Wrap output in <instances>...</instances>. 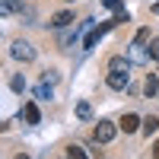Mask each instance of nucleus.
<instances>
[{"instance_id":"obj_1","label":"nucleus","mask_w":159,"mask_h":159,"mask_svg":"<svg viewBox=\"0 0 159 159\" xmlns=\"http://www.w3.org/2000/svg\"><path fill=\"white\" fill-rule=\"evenodd\" d=\"M115 134H118V124H111V121H99L96 127H92V140L96 143H111Z\"/></svg>"},{"instance_id":"obj_2","label":"nucleus","mask_w":159,"mask_h":159,"mask_svg":"<svg viewBox=\"0 0 159 159\" xmlns=\"http://www.w3.org/2000/svg\"><path fill=\"white\" fill-rule=\"evenodd\" d=\"M10 54L16 57V61H22V64H29V61L35 57V48H32L29 42H22V38H16V42L10 45Z\"/></svg>"},{"instance_id":"obj_3","label":"nucleus","mask_w":159,"mask_h":159,"mask_svg":"<svg viewBox=\"0 0 159 159\" xmlns=\"http://www.w3.org/2000/svg\"><path fill=\"white\" fill-rule=\"evenodd\" d=\"M76 22V16H73V13L70 10H61V13H54V16H51V29H67V25H73Z\"/></svg>"},{"instance_id":"obj_4","label":"nucleus","mask_w":159,"mask_h":159,"mask_svg":"<svg viewBox=\"0 0 159 159\" xmlns=\"http://www.w3.org/2000/svg\"><path fill=\"white\" fill-rule=\"evenodd\" d=\"M105 83H108V89H124V86L130 83V73H111V70H108Z\"/></svg>"},{"instance_id":"obj_5","label":"nucleus","mask_w":159,"mask_h":159,"mask_svg":"<svg viewBox=\"0 0 159 159\" xmlns=\"http://www.w3.org/2000/svg\"><path fill=\"white\" fill-rule=\"evenodd\" d=\"M143 92H147V99H156L159 96V76L153 70L147 73V80H143Z\"/></svg>"},{"instance_id":"obj_6","label":"nucleus","mask_w":159,"mask_h":159,"mask_svg":"<svg viewBox=\"0 0 159 159\" xmlns=\"http://www.w3.org/2000/svg\"><path fill=\"white\" fill-rule=\"evenodd\" d=\"M118 127H121L124 134H134V130H140V127H143V121H140L137 115H124V118H121V124H118Z\"/></svg>"},{"instance_id":"obj_7","label":"nucleus","mask_w":159,"mask_h":159,"mask_svg":"<svg viewBox=\"0 0 159 159\" xmlns=\"http://www.w3.org/2000/svg\"><path fill=\"white\" fill-rule=\"evenodd\" d=\"M22 118H25V124H38V121H42L38 105H35V102H25V105H22Z\"/></svg>"},{"instance_id":"obj_8","label":"nucleus","mask_w":159,"mask_h":159,"mask_svg":"<svg viewBox=\"0 0 159 159\" xmlns=\"http://www.w3.org/2000/svg\"><path fill=\"white\" fill-rule=\"evenodd\" d=\"M108 70H111V73H130V61L118 54V57H111V61H108Z\"/></svg>"},{"instance_id":"obj_9","label":"nucleus","mask_w":159,"mask_h":159,"mask_svg":"<svg viewBox=\"0 0 159 159\" xmlns=\"http://www.w3.org/2000/svg\"><path fill=\"white\" fill-rule=\"evenodd\" d=\"M156 130H159V118H156V115H150L147 121H143V134L150 137V134H156Z\"/></svg>"},{"instance_id":"obj_10","label":"nucleus","mask_w":159,"mask_h":159,"mask_svg":"<svg viewBox=\"0 0 159 159\" xmlns=\"http://www.w3.org/2000/svg\"><path fill=\"white\" fill-rule=\"evenodd\" d=\"M76 118L89 121V118H92V105H89V102H80V105H76Z\"/></svg>"},{"instance_id":"obj_11","label":"nucleus","mask_w":159,"mask_h":159,"mask_svg":"<svg viewBox=\"0 0 159 159\" xmlns=\"http://www.w3.org/2000/svg\"><path fill=\"white\" fill-rule=\"evenodd\" d=\"M99 38H102V29H92V32L83 38V48H96V42H99Z\"/></svg>"},{"instance_id":"obj_12","label":"nucleus","mask_w":159,"mask_h":159,"mask_svg":"<svg viewBox=\"0 0 159 159\" xmlns=\"http://www.w3.org/2000/svg\"><path fill=\"white\" fill-rule=\"evenodd\" d=\"M67 159H89L83 153V147H67Z\"/></svg>"},{"instance_id":"obj_13","label":"nucleus","mask_w":159,"mask_h":159,"mask_svg":"<svg viewBox=\"0 0 159 159\" xmlns=\"http://www.w3.org/2000/svg\"><path fill=\"white\" fill-rule=\"evenodd\" d=\"M147 42H150V29H140V32L134 35V45L140 48V45H147Z\"/></svg>"},{"instance_id":"obj_14","label":"nucleus","mask_w":159,"mask_h":159,"mask_svg":"<svg viewBox=\"0 0 159 159\" xmlns=\"http://www.w3.org/2000/svg\"><path fill=\"white\" fill-rule=\"evenodd\" d=\"M150 57L159 64V38H150Z\"/></svg>"},{"instance_id":"obj_15","label":"nucleus","mask_w":159,"mask_h":159,"mask_svg":"<svg viewBox=\"0 0 159 159\" xmlns=\"http://www.w3.org/2000/svg\"><path fill=\"white\" fill-rule=\"evenodd\" d=\"M10 86L16 89V92H22V89H25V76H13V80H10Z\"/></svg>"},{"instance_id":"obj_16","label":"nucleus","mask_w":159,"mask_h":159,"mask_svg":"<svg viewBox=\"0 0 159 159\" xmlns=\"http://www.w3.org/2000/svg\"><path fill=\"white\" fill-rule=\"evenodd\" d=\"M102 7H105V10H121L124 0H102Z\"/></svg>"},{"instance_id":"obj_17","label":"nucleus","mask_w":159,"mask_h":159,"mask_svg":"<svg viewBox=\"0 0 159 159\" xmlns=\"http://www.w3.org/2000/svg\"><path fill=\"white\" fill-rule=\"evenodd\" d=\"M35 92H38V99H51V86H48V83H42Z\"/></svg>"},{"instance_id":"obj_18","label":"nucleus","mask_w":159,"mask_h":159,"mask_svg":"<svg viewBox=\"0 0 159 159\" xmlns=\"http://www.w3.org/2000/svg\"><path fill=\"white\" fill-rule=\"evenodd\" d=\"M16 159H32V156H29V153H19V156H16Z\"/></svg>"},{"instance_id":"obj_19","label":"nucleus","mask_w":159,"mask_h":159,"mask_svg":"<svg viewBox=\"0 0 159 159\" xmlns=\"http://www.w3.org/2000/svg\"><path fill=\"white\" fill-rule=\"evenodd\" d=\"M153 13H156V16H159V3H153Z\"/></svg>"},{"instance_id":"obj_20","label":"nucleus","mask_w":159,"mask_h":159,"mask_svg":"<svg viewBox=\"0 0 159 159\" xmlns=\"http://www.w3.org/2000/svg\"><path fill=\"white\" fill-rule=\"evenodd\" d=\"M67 3H76V0H67Z\"/></svg>"}]
</instances>
